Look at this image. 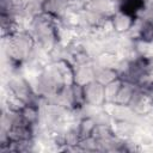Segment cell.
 Segmentation results:
<instances>
[{
  "instance_id": "cell-1",
  "label": "cell",
  "mask_w": 153,
  "mask_h": 153,
  "mask_svg": "<svg viewBox=\"0 0 153 153\" xmlns=\"http://www.w3.org/2000/svg\"><path fill=\"white\" fill-rule=\"evenodd\" d=\"M128 106L137 115L145 116L149 114L153 109V100L149 98L147 92L140 87H137L128 103Z\"/></svg>"
},
{
  "instance_id": "cell-2",
  "label": "cell",
  "mask_w": 153,
  "mask_h": 153,
  "mask_svg": "<svg viewBox=\"0 0 153 153\" xmlns=\"http://www.w3.org/2000/svg\"><path fill=\"white\" fill-rule=\"evenodd\" d=\"M84 87V97H85V103H90L93 105L103 106L105 103V97H104V85L99 84L96 80H92L87 82Z\"/></svg>"
},
{
  "instance_id": "cell-3",
  "label": "cell",
  "mask_w": 153,
  "mask_h": 153,
  "mask_svg": "<svg viewBox=\"0 0 153 153\" xmlns=\"http://www.w3.org/2000/svg\"><path fill=\"white\" fill-rule=\"evenodd\" d=\"M73 67V78L74 82L79 85H86L87 82L94 80V65L93 60L86 63H74Z\"/></svg>"
},
{
  "instance_id": "cell-4",
  "label": "cell",
  "mask_w": 153,
  "mask_h": 153,
  "mask_svg": "<svg viewBox=\"0 0 153 153\" xmlns=\"http://www.w3.org/2000/svg\"><path fill=\"white\" fill-rule=\"evenodd\" d=\"M111 127L115 135L123 140L133 139L137 130V126L128 120H114Z\"/></svg>"
},
{
  "instance_id": "cell-5",
  "label": "cell",
  "mask_w": 153,
  "mask_h": 153,
  "mask_svg": "<svg viewBox=\"0 0 153 153\" xmlns=\"http://www.w3.org/2000/svg\"><path fill=\"white\" fill-rule=\"evenodd\" d=\"M134 17L118 10L117 12H115L110 20H111V24H112V29L115 32L117 33H126L128 32V30L131 27L133 23H134Z\"/></svg>"
},
{
  "instance_id": "cell-6",
  "label": "cell",
  "mask_w": 153,
  "mask_h": 153,
  "mask_svg": "<svg viewBox=\"0 0 153 153\" xmlns=\"http://www.w3.org/2000/svg\"><path fill=\"white\" fill-rule=\"evenodd\" d=\"M137 88V86L130 81H124L122 80V84L120 86V90L116 94V98L114 100V103L117 104H123V105H128L129 100L131 99L135 90Z\"/></svg>"
},
{
  "instance_id": "cell-7",
  "label": "cell",
  "mask_w": 153,
  "mask_h": 153,
  "mask_svg": "<svg viewBox=\"0 0 153 153\" xmlns=\"http://www.w3.org/2000/svg\"><path fill=\"white\" fill-rule=\"evenodd\" d=\"M68 7L65 0H44L43 4V12H47L56 18H61L66 14Z\"/></svg>"
},
{
  "instance_id": "cell-8",
  "label": "cell",
  "mask_w": 153,
  "mask_h": 153,
  "mask_svg": "<svg viewBox=\"0 0 153 153\" xmlns=\"http://www.w3.org/2000/svg\"><path fill=\"white\" fill-rule=\"evenodd\" d=\"M93 65H94V80L98 81L99 84L105 86L109 82H111V81H114V80H116L118 78V75H117L115 69L99 67L94 62H93Z\"/></svg>"
},
{
  "instance_id": "cell-9",
  "label": "cell",
  "mask_w": 153,
  "mask_h": 153,
  "mask_svg": "<svg viewBox=\"0 0 153 153\" xmlns=\"http://www.w3.org/2000/svg\"><path fill=\"white\" fill-rule=\"evenodd\" d=\"M120 60V56L115 53H110V51H103L100 53L96 59H93V62L103 68H112L115 69L117 62Z\"/></svg>"
},
{
  "instance_id": "cell-10",
  "label": "cell",
  "mask_w": 153,
  "mask_h": 153,
  "mask_svg": "<svg viewBox=\"0 0 153 153\" xmlns=\"http://www.w3.org/2000/svg\"><path fill=\"white\" fill-rule=\"evenodd\" d=\"M20 115L25 121V123H27L31 127L39 122V108L37 105L26 104L20 111Z\"/></svg>"
},
{
  "instance_id": "cell-11",
  "label": "cell",
  "mask_w": 153,
  "mask_h": 153,
  "mask_svg": "<svg viewBox=\"0 0 153 153\" xmlns=\"http://www.w3.org/2000/svg\"><path fill=\"white\" fill-rule=\"evenodd\" d=\"M97 141L103 142V141H108L109 139H111L112 136H115V133L112 130L111 124H103V123H97L92 135Z\"/></svg>"
},
{
  "instance_id": "cell-12",
  "label": "cell",
  "mask_w": 153,
  "mask_h": 153,
  "mask_svg": "<svg viewBox=\"0 0 153 153\" xmlns=\"http://www.w3.org/2000/svg\"><path fill=\"white\" fill-rule=\"evenodd\" d=\"M96 124L97 123L92 117H84L82 120H80V122L78 123V131L80 135V140L91 136Z\"/></svg>"
},
{
  "instance_id": "cell-13",
  "label": "cell",
  "mask_w": 153,
  "mask_h": 153,
  "mask_svg": "<svg viewBox=\"0 0 153 153\" xmlns=\"http://www.w3.org/2000/svg\"><path fill=\"white\" fill-rule=\"evenodd\" d=\"M122 84V80L117 78L116 80L109 82L108 85L104 86V97H105V103H114L116 94L120 90V86Z\"/></svg>"
},
{
  "instance_id": "cell-14",
  "label": "cell",
  "mask_w": 153,
  "mask_h": 153,
  "mask_svg": "<svg viewBox=\"0 0 153 153\" xmlns=\"http://www.w3.org/2000/svg\"><path fill=\"white\" fill-rule=\"evenodd\" d=\"M112 1H115V2H118V4H120V2H121V1H123V0H112Z\"/></svg>"
},
{
  "instance_id": "cell-15",
  "label": "cell",
  "mask_w": 153,
  "mask_h": 153,
  "mask_svg": "<svg viewBox=\"0 0 153 153\" xmlns=\"http://www.w3.org/2000/svg\"><path fill=\"white\" fill-rule=\"evenodd\" d=\"M92 1H94V0H86V2L88 4V2H92Z\"/></svg>"
}]
</instances>
